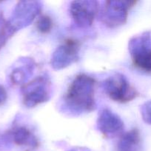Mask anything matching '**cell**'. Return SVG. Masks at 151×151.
Segmentation results:
<instances>
[{
    "label": "cell",
    "mask_w": 151,
    "mask_h": 151,
    "mask_svg": "<svg viewBox=\"0 0 151 151\" xmlns=\"http://www.w3.org/2000/svg\"><path fill=\"white\" fill-rule=\"evenodd\" d=\"M36 26L38 32L41 33H48L53 28V21L48 16L42 15L37 20Z\"/></svg>",
    "instance_id": "4fadbf2b"
},
{
    "label": "cell",
    "mask_w": 151,
    "mask_h": 151,
    "mask_svg": "<svg viewBox=\"0 0 151 151\" xmlns=\"http://www.w3.org/2000/svg\"><path fill=\"white\" fill-rule=\"evenodd\" d=\"M141 115L144 122L151 125V100L146 102L141 106Z\"/></svg>",
    "instance_id": "5bb4252c"
},
{
    "label": "cell",
    "mask_w": 151,
    "mask_h": 151,
    "mask_svg": "<svg viewBox=\"0 0 151 151\" xmlns=\"http://www.w3.org/2000/svg\"><path fill=\"white\" fill-rule=\"evenodd\" d=\"M79 50V41L73 38L65 40L52 54L51 67L55 70H61L68 67L78 60Z\"/></svg>",
    "instance_id": "8992f818"
},
{
    "label": "cell",
    "mask_w": 151,
    "mask_h": 151,
    "mask_svg": "<svg viewBox=\"0 0 151 151\" xmlns=\"http://www.w3.org/2000/svg\"><path fill=\"white\" fill-rule=\"evenodd\" d=\"M128 50L133 65L140 70L151 72V33L142 32L129 41Z\"/></svg>",
    "instance_id": "7a4b0ae2"
},
{
    "label": "cell",
    "mask_w": 151,
    "mask_h": 151,
    "mask_svg": "<svg viewBox=\"0 0 151 151\" xmlns=\"http://www.w3.org/2000/svg\"><path fill=\"white\" fill-rule=\"evenodd\" d=\"M118 151H142V139L136 128L122 134L117 145Z\"/></svg>",
    "instance_id": "8fae6325"
},
{
    "label": "cell",
    "mask_w": 151,
    "mask_h": 151,
    "mask_svg": "<svg viewBox=\"0 0 151 151\" xmlns=\"http://www.w3.org/2000/svg\"><path fill=\"white\" fill-rule=\"evenodd\" d=\"M99 7V2L95 0L73 1L70 5V13L76 26L87 28L93 24Z\"/></svg>",
    "instance_id": "52a82bcc"
},
{
    "label": "cell",
    "mask_w": 151,
    "mask_h": 151,
    "mask_svg": "<svg viewBox=\"0 0 151 151\" xmlns=\"http://www.w3.org/2000/svg\"><path fill=\"white\" fill-rule=\"evenodd\" d=\"M35 69V63L30 58L23 60L22 66L15 69L11 75L12 82L16 85L25 83L33 75Z\"/></svg>",
    "instance_id": "7c38bea8"
},
{
    "label": "cell",
    "mask_w": 151,
    "mask_h": 151,
    "mask_svg": "<svg viewBox=\"0 0 151 151\" xmlns=\"http://www.w3.org/2000/svg\"><path fill=\"white\" fill-rule=\"evenodd\" d=\"M95 86L93 78L78 75L70 83L65 96V102L70 109L76 112H90L96 107Z\"/></svg>",
    "instance_id": "6da1fadb"
},
{
    "label": "cell",
    "mask_w": 151,
    "mask_h": 151,
    "mask_svg": "<svg viewBox=\"0 0 151 151\" xmlns=\"http://www.w3.org/2000/svg\"><path fill=\"white\" fill-rule=\"evenodd\" d=\"M42 8L41 1H21L16 5L13 19L10 22L16 32L30 24L39 15Z\"/></svg>",
    "instance_id": "ba28073f"
},
{
    "label": "cell",
    "mask_w": 151,
    "mask_h": 151,
    "mask_svg": "<svg viewBox=\"0 0 151 151\" xmlns=\"http://www.w3.org/2000/svg\"><path fill=\"white\" fill-rule=\"evenodd\" d=\"M50 86V78L46 75L25 84L22 88L23 104L28 108H33L48 101L51 96Z\"/></svg>",
    "instance_id": "3957f363"
},
{
    "label": "cell",
    "mask_w": 151,
    "mask_h": 151,
    "mask_svg": "<svg viewBox=\"0 0 151 151\" xmlns=\"http://www.w3.org/2000/svg\"><path fill=\"white\" fill-rule=\"evenodd\" d=\"M6 97H7V94H6L5 90L2 86H0V104L5 101Z\"/></svg>",
    "instance_id": "9a60e30c"
},
{
    "label": "cell",
    "mask_w": 151,
    "mask_h": 151,
    "mask_svg": "<svg viewBox=\"0 0 151 151\" xmlns=\"http://www.w3.org/2000/svg\"><path fill=\"white\" fill-rule=\"evenodd\" d=\"M134 1L110 0L105 2L102 12V21L104 24L110 28L124 24L127 20L129 10L136 4Z\"/></svg>",
    "instance_id": "5b68a950"
},
{
    "label": "cell",
    "mask_w": 151,
    "mask_h": 151,
    "mask_svg": "<svg viewBox=\"0 0 151 151\" xmlns=\"http://www.w3.org/2000/svg\"><path fill=\"white\" fill-rule=\"evenodd\" d=\"M102 88L105 94L113 101L125 103L132 101L138 95V92L122 74L115 73L108 77L102 82Z\"/></svg>",
    "instance_id": "277c9868"
},
{
    "label": "cell",
    "mask_w": 151,
    "mask_h": 151,
    "mask_svg": "<svg viewBox=\"0 0 151 151\" xmlns=\"http://www.w3.org/2000/svg\"><path fill=\"white\" fill-rule=\"evenodd\" d=\"M96 125L101 134L106 138L122 135L124 122L118 114L108 109H103L98 115Z\"/></svg>",
    "instance_id": "9c48e42d"
},
{
    "label": "cell",
    "mask_w": 151,
    "mask_h": 151,
    "mask_svg": "<svg viewBox=\"0 0 151 151\" xmlns=\"http://www.w3.org/2000/svg\"><path fill=\"white\" fill-rule=\"evenodd\" d=\"M68 151H78V150H68Z\"/></svg>",
    "instance_id": "2e32d148"
},
{
    "label": "cell",
    "mask_w": 151,
    "mask_h": 151,
    "mask_svg": "<svg viewBox=\"0 0 151 151\" xmlns=\"http://www.w3.org/2000/svg\"><path fill=\"white\" fill-rule=\"evenodd\" d=\"M13 142L18 146L30 150L37 148L39 141L31 130L25 126H16L10 132Z\"/></svg>",
    "instance_id": "30bf717a"
}]
</instances>
